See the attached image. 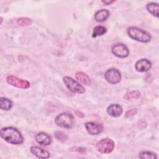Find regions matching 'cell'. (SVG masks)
<instances>
[{
	"label": "cell",
	"instance_id": "6da1fadb",
	"mask_svg": "<svg viewBox=\"0 0 159 159\" xmlns=\"http://www.w3.org/2000/svg\"><path fill=\"white\" fill-rule=\"evenodd\" d=\"M1 137L7 142L19 145L24 142V137L22 134L17 129L12 127H6L1 129L0 132Z\"/></svg>",
	"mask_w": 159,
	"mask_h": 159
},
{
	"label": "cell",
	"instance_id": "7a4b0ae2",
	"mask_svg": "<svg viewBox=\"0 0 159 159\" xmlns=\"http://www.w3.org/2000/svg\"><path fill=\"white\" fill-rule=\"evenodd\" d=\"M127 34L129 36L138 42L147 43L152 39V36L147 31L136 27H130L127 29Z\"/></svg>",
	"mask_w": 159,
	"mask_h": 159
},
{
	"label": "cell",
	"instance_id": "3957f363",
	"mask_svg": "<svg viewBox=\"0 0 159 159\" xmlns=\"http://www.w3.org/2000/svg\"><path fill=\"white\" fill-rule=\"evenodd\" d=\"M75 120L73 115L68 112L58 114L55 119V124L61 128L70 129L73 127Z\"/></svg>",
	"mask_w": 159,
	"mask_h": 159
},
{
	"label": "cell",
	"instance_id": "277c9868",
	"mask_svg": "<svg viewBox=\"0 0 159 159\" xmlns=\"http://www.w3.org/2000/svg\"><path fill=\"white\" fill-rule=\"evenodd\" d=\"M63 81L66 88L72 93L77 94H83L85 89L83 86L80 84L74 79L69 76H65L63 78Z\"/></svg>",
	"mask_w": 159,
	"mask_h": 159
},
{
	"label": "cell",
	"instance_id": "5b68a950",
	"mask_svg": "<svg viewBox=\"0 0 159 159\" xmlns=\"http://www.w3.org/2000/svg\"><path fill=\"white\" fill-rule=\"evenodd\" d=\"M114 142L112 140L106 138L99 140L96 145V150L101 153H109L114 148Z\"/></svg>",
	"mask_w": 159,
	"mask_h": 159
},
{
	"label": "cell",
	"instance_id": "8992f818",
	"mask_svg": "<svg viewBox=\"0 0 159 159\" xmlns=\"http://www.w3.org/2000/svg\"><path fill=\"white\" fill-rule=\"evenodd\" d=\"M6 81L10 85L18 88L27 89L30 86V84L28 81L19 78L13 75L7 76L6 78Z\"/></svg>",
	"mask_w": 159,
	"mask_h": 159
},
{
	"label": "cell",
	"instance_id": "52a82bcc",
	"mask_svg": "<svg viewBox=\"0 0 159 159\" xmlns=\"http://www.w3.org/2000/svg\"><path fill=\"white\" fill-rule=\"evenodd\" d=\"M104 78L109 83L115 84L120 81L122 76L118 70L116 68H110L106 71Z\"/></svg>",
	"mask_w": 159,
	"mask_h": 159
},
{
	"label": "cell",
	"instance_id": "ba28073f",
	"mask_svg": "<svg viewBox=\"0 0 159 159\" xmlns=\"http://www.w3.org/2000/svg\"><path fill=\"white\" fill-rule=\"evenodd\" d=\"M112 53L117 57L124 58L129 55V50L126 45L123 43H116L111 48Z\"/></svg>",
	"mask_w": 159,
	"mask_h": 159
},
{
	"label": "cell",
	"instance_id": "9c48e42d",
	"mask_svg": "<svg viewBox=\"0 0 159 159\" xmlns=\"http://www.w3.org/2000/svg\"><path fill=\"white\" fill-rule=\"evenodd\" d=\"M88 132L91 135H98L103 130V126L101 124L94 122H88L84 125Z\"/></svg>",
	"mask_w": 159,
	"mask_h": 159
},
{
	"label": "cell",
	"instance_id": "30bf717a",
	"mask_svg": "<svg viewBox=\"0 0 159 159\" xmlns=\"http://www.w3.org/2000/svg\"><path fill=\"white\" fill-rule=\"evenodd\" d=\"M152 67V63L146 58H142L138 60L135 65V70L139 72H147Z\"/></svg>",
	"mask_w": 159,
	"mask_h": 159
},
{
	"label": "cell",
	"instance_id": "8fae6325",
	"mask_svg": "<svg viewBox=\"0 0 159 159\" xmlns=\"http://www.w3.org/2000/svg\"><path fill=\"white\" fill-rule=\"evenodd\" d=\"M35 140L40 145L43 146H48L52 143L51 137L45 132H39L35 135Z\"/></svg>",
	"mask_w": 159,
	"mask_h": 159
},
{
	"label": "cell",
	"instance_id": "7c38bea8",
	"mask_svg": "<svg viewBox=\"0 0 159 159\" xmlns=\"http://www.w3.org/2000/svg\"><path fill=\"white\" fill-rule=\"evenodd\" d=\"M122 111V107L117 104H112L107 109V114L113 117H118L120 116Z\"/></svg>",
	"mask_w": 159,
	"mask_h": 159
},
{
	"label": "cell",
	"instance_id": "4fadbf2b",
	"mask_svg": "<svg viewBox=\"0 0 159 159\" xmlns=\"http://www.w3.org/2000/svg\"><path fill=\"white\" fill-rule=\"evenodd\" d=\"M30 152L39 158H48L50 157V153L48 151L37 146H32L30 147Z\"/></svg>",
	"mask_w": 159,
	"mask_h": 159
},
{
	"label": "cell",
	"instance_id": "5bb4252c",
	"mask_svg": "<svg viewBox=\"0 0 159 159\" xmlns=\"http://www.w3.org/2000/svg\"><path fill=\"white\" fill-rule=\"evenodd\" d=\"M110 16V12L107 9H101L98 11L94 14V19L98 22L106 20Z\"/></svg>",
	"mask_w": 159,
	"mask_h": 159
},
{
	"label": "cell",
	"instance_id": "9a60e30c",
	"mask_svg": "<svg viewBox=\"0 0 159 159\" xmlns=\"http://www.w3.org/2000/svg\"><path fill=\"white\" fill-rule=\"evenodd\" d=\"M75 77L78 81L84 85L89 86L91 84V81L89 76L84 73L77 72L75 75Z\"/></svg>",
	"mask_w": 159,
	"mask_h": 159
},
{
	"label": "cell",
	"instance_id": "2e32d148",
	"mask_svg": "<svg viewBox=\"0 0 159 159\" xmlns=\"http://www.w3.org/2000/svg\"><path fill=\"white\" fill-rule=\"evenodd\" d=\"M146 8L147 11L153 16L158 17V4L156 2H149L147 4Z\"/></svg>",
	"mask_w": 159,
	"mask_h": 159
},
{
	"label": "cell",
	"instance_id": "e0dca14e",
	"mask_svg": "<svg viewBox=\"0 0 159 159\" xmlns=\"http://www.w3.org/2000/svg\"><path fill=\"white\" fill-rule=\"evenodd\" d=\"M12 107V102L9 99L1 97L0 98V107L2 110L9 111Z\"/></svg>",
	"mask_w": 159,
	"mask_h": 159
},
{
	"label": "cell",
	"instance_id": "ac0fdd59",
	"mask_svg": "<svg viewBox=\"0 0 159 159\" xmlns=\"http://www.w3.org/2000/svg\"><path fill=\"white\" fill-rule=\"evenodd\" d=\"M107 32V29L106 27L102 25H97L93 29V37H96L98 36H101Z\"/></svg>",
	"mask_w": 159,
	"mask_h": 159
},
{
	"label": "cell",
	"instance_id": "d6986e66",
	"mask_svg": "<svg viewBox=\"0 0 159 159\" xmlns=\"http://www.w3.org/2000/svg\"><path fill=\"white\" fill-rule=\"evenodd\" d=\"M140 96H141L140 93L137 90H135V91H131L126 93L124 95V98L126 100H130L132 99L139 98L140 97Z\"/></svg>",
	"mask_w": 159,
	"mask_h": 159
},
{
	"label": "cell",
	"instance_id": "ffe728a7",
	"mask_svg": "<svg viewBox=\"0 0 159 159\" xmlns=\"http://www.w3.org/2000/svg\"><path fill=\"white\" fill-rule=\"evenodd\" d=\"M139 157L141 159H150V158H157V155L156 153L148 151H142L139 155Z\"/></svg>",
	"mask_w": 159,
	"mask_h": 159
},
{
	"label": "cell",
	"instance_id": "44dd1931",
	"mask_svg": "<svg viewBox=\"0 0 159 159\" xmlns=\"http://www.w3.org/2000/svg\"><path fill=\"white\" fill-rule=\"evenodd\" d=\"M32 23V20L27 17H20L17 19V24L19 26H28L31 25Z\"/></svg>",
	"mask_w": 159,
	"mask_h": 159
},
{
	"label": "cell",
	"instance_id": "7402d4cb",
	"mask_svg": "<svg viewBox=\"0 0 159 159\" xmlns=\"http://www.w3.org/2000/svg\"><path fill=\"white\" fill-rule=\"evenodd\" d=\"M56 138L61 141H64L67 139L66 135H65V134H64L63 132H61V131H57L55 132V134Z\"/></svg>",
	"mask_w": 159,
	"mask_h": 159
},
{
	"label": "cell",
	"instance_id": "603a6c76",
	"mask_svg": "<svg viewBox=\"0 0 159 159\" xmlns=\"http://www.w3.org/2000/svg\"><path fill=\"white\" fill-rule=\"evenodd\" d=\"M138 112V110L137 109L135 108V109H131L129 111H127L126 112H125V117L126 118H129V117H131L132 116H134V115H135Z\"/></svg>",
	"mask_w": 159,
	"mask_h": 159
},
{
	"label": "cell",
	"instance_id": "cb8c5ba5",
	"mask_svg": "<svg viewBox=\"0 0 159 159\" xmlns=\"http://www.w3.org/2000/svg\"><path fill=\"white\" fill-rule=\"evenodd\" d=\"M114 2V1H102V2H103L104 4H105L106 5L111 4V3H112Z\"/></svg>",
	"mask_w": 159,
	"mask_h": 159
}]
</instances>
